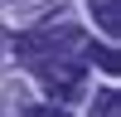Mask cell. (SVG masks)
Masks as SVG:
<instances>
[{
  "label": "cell",
  "mask_w": 121,
  "mask_h": 117,
  "mask_svg": "<svg viewBox=\"0 0 121 117\" xmlns=\"http://www.w3.org/2000/svg\"><path fill=\"white\" fill-rule=\"evenodd\" d=\"M116 88H107V93H97V102H92V117H121V102H116Z\"/></svg>",
  "instance_id": "3"
},
{
  "label": "cell",
  "mask_w": 121,
  "mask_h": 117,
  "mask_svg": "<svg viewBox=\"0 0 121 117\" xmlns=\"http://www.w3.org/2000/svg\"><path fill=\"white\" fill-rule=\"evenodd\" d=\"M24 117H73V112H63V107H29Z\"/></svg>",
  "instance_id": "5"
},
{
  "label": "cell",
  "mask_w": 121,
  "mask_h": 117,
  "mask_svg": "<svg viewBox=\"0 0 121 117\" xmlns=\"http://www.w3.org/2000/svg\"><path fill=\"white\" fill-rule=\"evenodd\" d=\"M24 63L34 68L39 83H44L48 93H58V98L78 93V83H82V68H78L73 58H63V54H24Z\"/></svg>",
  "instance_id": "1"
},
{
  "label": "cell",
  "mask_w": 121,
  "mask_h": 117,
  "mask_svg": "<svg viewBox=\"0 0 121 117\" xmlns=\"http://www.w3.org/2000/svg\"><path fill=\"white\" fill-rule=\"evenodd\" d=\"M87 10H92V20L102 24V34L116 39V29H121V0H87Z\"/></svg>",
  "instance_id": "2"
},
{
  "label": "cell",
  "mask_w": 121,
  "mask_h": 117,
  "mask_svg": "<svg viewBox=\"0 0 121 117\" xmlns=\"http://www.w3.org/2000/svg\"><path fill=\"white\" fill-rule=\"evenodd\" d=\"M87 58H97V63H102L107 73H116V68H121V63H116V49H112V44H102V49H97V44H87Z\"/></svg>",
  "instance_id": "4"
}]
</instances>
